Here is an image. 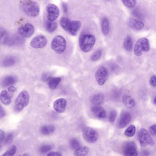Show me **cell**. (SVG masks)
<instances>
[{"label":"cell","instance_id":"cell-1","mask_svg":"<svg viewBox=\"0 0 156 156\" xmlns=\"http://www.w3.org/2000/svg\"><path fill=\"white\" fill-rule=\"evenodd\" d=\"M95 43V38L91 34H83L79 38V45L82 51L87 53L92 49Z\"/></svg>","mask_w":156,"mask_h":156},{"label":"cell","instance_id":"cell-2","mask_svg":"<svg viewBox=\"0 0 156 156\" xmlns=\"http://www.w3.org/2000/svg\"><path fill=\"white\" fill-rule=\"evenodd\" d=\"M21 6L23 11L30 16L36 17L39 14L40 7L37 2L34 1H23L22 2Z\"/></svg>","mask_w":156,"mask_h":156},{"label":"cell","instance_id":"cell-3","mask_svg":"<svg viewBox=\"0 0 156 156\" xmlns=\"http://www.w3.org/2000/svg\"><path fill=\"white\" fill-rule=\"evenodd\" d=\"M29 99L30 97L27 92L26 91L21 92L15 101L14 109L16 111L19 112L23 111L28 105Z\"/></svg>","mask_w":156,"mask_h":156},{"label":"cell","instance_id":"cell-4","mask_svg":"<svg viewBox=\"0 0 156 156\" xmlns=\"http://www.w3.org/2000/svg\"><path fill=\"white\" fill-rule=\"evenodd\" d=\"M67 43L66 39L61 35L55 37L51 42L52 49L58 54L64 53L66 48Z\"/></svg>","mask_w":156,"mask_h":156},{"label":"cell","instance_id":"cell-5","mask_svg":"<svg viewBox=\"0 0 156 156\" xmlns=\"http://www.w3.org/2000/svg\"><path fill=\"white\" fill-rule=\"evenodd\" d=\"M149 50L150 45L149 41L146 38H142L139 39L135 46V54L137 56H141L143 52H148Z\"/></svg>","mask_w":156,"mask_h":156},{"label":"cell","instance_id":"cell-6","mask_svg":"<svg viewBox=\"0 0 156 156\" xmlns=\"http://www.w3.org/2000/svg\"><path fill=\"white\" fill-rule=\"evenodd\" d=\"M139 140L140 145L143 147L147 146H153L154 142L148 131L144 128H142L139 133Z\"/></svg>","mask_w":156,"mask_h":156},{"label":"cell","instance_id":"cell-7","mask_svg":"<svg viewBox=\"0 0 156 156\" xmlns=\"http://www.w3.org/2000/svg\"><path fill=\"white\" fill-rule=\"evenodd\" d=\"M83 137L85 141L90 143L97 142L99 137L98 132L93 128L87 127L83 130Z\"/></svg>","mask_w":156,"mask_h":156},{"label":"cell","instance_id":"cell-8","mask_svg":"<svg viewBox=\"0 0 156 156\" xmlns=\"http://www.w3.org/2000/svg\"><path fill=\"white\" fill-rule=\"evenodd\" d=\"M48 19L51 22H55L59 16V12L58 7L54 4H48L46 6Z\"/></svg>","mask_w":156,"mask_h":156},{"label":"cell","instance_id":"cell-9","mask_svg":"<svg viewBox=\"0 0 156 156\" xmlns=\"http://www.w3.org/2000/svg\"><path fill=\"white\" fill-rule=\"evenodd\" d=\"M123 156H137V147L135 143L133 142L126 143L123 147Z\"/></svg>","mask_w":156,"mask_h":156},{"label":"cell","instance_id":"cell-10","mask_svg":"<svg viewBox=\"0 0 156 156\" xmlns=\"http://www.w3.org/2000/svg\"><path fill=\"white\" fill-rule=\"evenodd\" d=\"M95 79L99 85L102 86L106 82L108 77V71L105 67H101L95 73Z\"/></svg>","mask_w":156,"mask_h":156},{"label":"cell","instance_id":"cell-11","mask_svg":"<svg viewBox=\"0 0 156 156\" xmlns=\"http://www.w3.org/2000/svg\"><path fill=\"white\" fill-rule=\"evenodd\" d=\"M18 33L23 37L28 38L32 35L34 32V27L32 24L27 23L18 29Z\"/></svg>","mask_w":156,"mask_h":156},{"label":"cell","instance_id":"cell-12","mask_svg":"<svg viewBox=\"0 0 156 156\" xmlns=\"http://www.w3.org/2000/svg\"><path fill=\"white\" fill-rule=\"evenodd\" d=\"M47 42V39L44 36L38 35L32 39L30 45L34 48H42L46 46Z\"/></svg>","mask_w":156,"mask_h":156},{"label":"cell","instance_id":"cell-13","mask_svg":"<svg viewBox=\"0 0 156 156\" xmlns=\"http://www.w3.org/2000/svg\"><path fill=\"white\" fill-rule=\"evenodd\" d=\"M66 100L62 98L58 99L55 101L53 105L55 111L58 113H64L66 111Z\"/></svg>","mask_w":156,"mask_h":156},{"label":"cell","instance_id":"cell-14","mask_svg":"<svg viewBox=\"0 0 156 156\" xmlns=\"http://www.w3.org/2000/svg\"><path fill=\"white\" fill-rule=\"evenodd\" d=\"M132 117L129 112H125L120 116L118 122V126L119 128H123L126 127L131 121Z\"/></svg>","mask_w":156,"mask_h":156},{"label":"cell","instance_id":"cell-15","mask_svg":"<svg viewBox=\"0 0 156 156\" xmlns=\"http://www.w3.org/2000/svg\"><path fill=\"white\" fill-rule=\"evenodd\" d=\"M128 24L131 28L135 30H142L144 26V24L143 22L133 17L129 18Z\"/></svg>","mask_w":156,"mask_h":156},{"label":"cell","instance_id":"cell-16","mask_svg":"<svg viewBox=\"0 0 156 156\" xmlns=\"http://www.w3.org/2000/svg\"><path fill=\"white\" fill-rule=\"evenodd\" d=\"M81 26V23L79 21H71L68 33L72 35L75 36L77 34Z\"/></svg>","mask_w":156,"mask_h":156},{"label":"cell","instance_id":"cell-17","mask_svg":"<svg viewBox=\"0 0 156 156\" xmlns=\"http://www.w3.org/2000/svg\"><path fill=\"white\" fill-rule=\"evenodd\" d=\"M91 111L93 114L99 119H104L106 117V112L101 106H93L92 108Z\"/></svg>","mask_w":156,"mask_h":156},{"label":"cell","instance_id":"cell-18","mask_svg":"<svg viewBox=\"0 0 156 156\" xmlns=\"http://www.w3.org/2000/svg\"><path fill=\"white\" fill-rule=\"evenodd\" d=\"M17 81V78L16 76L8 75L5 77L2 80L1 85L3 87H7L15 84Z\"/></svg>","mask_w":156,"mask_h":156},{"label":"cell","instance_id":"cell-19","mask_svg":"<svg viewBox=\"0 0 156 156\" xmlns=\"http://www.w3.org/2000/svg\"><path fill=\"white\" fill-rule=\"evenodd\" d=\"M0 101L5 105H8L11 103V97L6 91L3 90L0 93Z\"/></svg>","mask_w":156,"mask_h":156},{"label":"cell","instance_id":"cell-20","mask_svg":"<svg viewBox=\"0 0 156 156\" xmlns=\"http://www.w3.org/2000/svg\"><path fill=\"white\" fill-rule=\"evenodd\" d=\"M104 96L101 93H97L93 96L91 98V102L95 106H99L104 101Z\"/></svg>","mask_w":156,"mask_h":156},{"label":"cell","instance_id":"cell-21","mask_svg":"<svg viewBox=\"0 0 156 156\" xmlns=\"http://www.w3.org/2000/svg\"><path fill=\"white\" fill-rule=\"evenodd\" d=\"M101 28L103 34L105 35H107L110 32V25L109 20L106 17H104L102 19L101 22Z\"/></svg>","mask_w":156,"mask_h":156},{"label":"cell","instance_id":"cell-22","mask_svg":"<svg viewBox=\"0 0 156 156\" xmlns=\"http://www.w3.org/2000/svg\"><path fill=\"white\" fill-rule=\"evenodd\" d=\"M61 81V78L52 77L48 78V85L51 90H55L57 88Z\"/></svg>","mask_w":156,"mask_h":156},{"label":"cell","instance_id":"cell-23","mask_svg":"<svg viewBox=\"0 0 156 156\" xmlns=\"http://www.w3.org/2000/svg\"><path fill=\"white\" fill-rule=\"evenodd\" d=\"M122 101L125 106L129 109L133 108L135 104L134 100L131 96L129 95H125L123 97Z\"/></svg>","mask_w":156,"mask_h":156},{"label":"cell","instance_id":"cell-24","mask_svg":"<svg viewBox=\"0 0 156 156\" xmlns=\"http://www.w3.org/2000/svg\"><path fill=\"white\" fill-rule=\"evenodd\" d=\"M16 62V59L13 56L7 57L3 60L2 65L4 67H10L13 66Z\"/></svg>","mask_w":156,"mask_h":156},{"label":"cell","instance_id":"cell-25","mask_svg":"<svg viewBox=\"0 0 156 156\" xmlns=\"http://www.w3.org/2000/svg\"><path fill=\"white\" fill-rule=\"evenodd\" d=\"M55 128L53 125H44L40 129V132L44 135H48L54 132Z\"/></svg>","mask_w":156,"mask_h":156},{"label":"cell","instance_id":"cell-26","mask_svg":"<svg viewBox=\"0 0 156 156\" xmlns=\"http://www.w3.org/2000/svg\"><path fill=\"white\" fill-rule=\"evenodd\" d=\"M45 28L49 33H53L56 30L57 24L55 22H51L48 20L45 22Z\"/></svg>","mask_w":156,"mask_h":156},{"label":"cell","instance_id":"cell-27","mask_svg":"<svg viewBox=\"0 0 156 156\" xmlns=\"http://www.w3.org/2000/svg\"><path fill=\"white\" fill-rule=\"evenodd\" d=\"M89 152V148L87 147H82L76 150L74 153L75 156H86Z\"/></svg>","mask_w":156,"mask_h":156},{"label":"cell","instance_id":"cell-28","mask_svg":"<svg viewBox=\"0 0 156 156\" xmlns=\"http://www.w3.org/2000/svg\"><path fill=\"white\" fill-rule=\"evenodd\" d=\"M123 46L124 48L127 51L132 50L133 47V42L131 37L128 36L126 38L124 41Z\"/></svg>","mask_w":156,"mask_h":156},{"label":"cell","instance_id":"cell-29","mask_svg":"<svg viewBox=\"0 0 156 156\" xmlns=\"http://www.w3.org/2000/svg\"><path fill=\"white\" fill-rule=\"evenodd\" d=\"M71 21L66 17H63L60 19V25L62 28L68 32Z\"/></svg>","mask_w":156,"mask_h":156},{"label":"cell","instance_id":"cell-30","mask_svg":"<svg viewBox=\"0 0 156 156\" xmlns=\"http://www.w3.org/2000/svg\"><path fill=\"white\" fill-rule=\"evenodd\" d=\"M136 133V127L134 125H130L125 131L124 134L127 137L134 136Z\"/></svg>","mask_w":156,"mask_h":156},{"label":"cell","instance_id":"cell-31","mask_svg":"<svg viewBox=\"0 0 156 156\" xmlns=\"http://www.w3.org/2000/svg\"><path fill=\"white\" fill-rule=\"evenodd\" d=\"M69 147L72 150H75L80 147V144L76 138H73L69 142Z\"/></svg>","mask_w":156,"mask_h":156},{"label":"cell","instance_id":"cell-32","mask_svg":"<svg viewBox=\"0 0 156 156\" xmlns=\"http://www.w3.org/2000/svg\"><path fill=\"white\" fill-rule=\"evenodd\" d=\"M17 150L16 146H12L8 148V150L2 155V156H13L15 154Z\"/></svg>","mask_w":156,"mask_h":156},{"label":"cell","instance_id":"cell-33","mask_svg":"<svg viewBox=\"0 0 156 156\" xmlns=\"http://www.w3.org/2000/svg\"><path fill=\"white\" fill-rule=\"evenodd\" d=\"M102 51L101 49H99L95 51L91 56V60L92 61H96L100 59L102 55Z\"/></svg>","mask_w":156,"mask_h":156},{"label":"cell","instance_id":"cell-34","mask_svg":"<svg viewBox=\"0 0 156 156\" xmlns=\"http://www.w3.org/2000/svg\"><path fill=\"white\" fill-rule=\"evenodd\" d=\"M125 6L128 8H132L135 6L136 4V1H122Z\"/></svg>","mask_w":156,"mask_h":156},{"label":"cell","instance_id":"cell-35","mask_svg":"<svg viewBox=\"0 0 156 156\" xmlns=\"http://www.w3.org/2000/svg\"><path fill=\"white\" fill-rule=\"evenodd\" d=\"M52 148V146L50 145H44L41 147L39 151L42 154H45L47 152H49Z\"/></svg>","mask_w":156,"mask_h":156},{"label":"cell","instance_id":"cell-36","mask_svg":"<svg viewBox=\"0 0 156 156\" xmlns=\"http://www.w3.org/2000/svg\"><path fill=\"white\" fill-rule=\"evenodd\" d=\"M14 136L13 133H8L5 139V144H10L12 142Z\"/></svg>","mask_w":156,"mask_h":156},{"label":"cell","instance_id":"cell-37","mask_svg":"<svg viewBox=\"0 0 156 156\" xmlns=\"http://www.w3.org/2000/svg\"><path fill=\"white\" fill-rule=\"evenodd\" d=\"M116 111L115 110H112L109 114V120L110 123H113L114 122L116 118Z\"/></svg>","mask_w":156,"mask_h":156},{"label":"cell","instance_id":"cell-38","mask_svg":"<svg viewBox=\"0 0 156 156\" xmlns=\"http://www.w3.org/2000/svg\"><path fill=\"white\" fill-rule=\"evenodd\" d=\"M150 133L154 136H156V124L150 126L149 128Z\"/></svg>","mask_w":156,"mask_h":156},{"label":"cell","instance_id":"cell-39","mask_svg":"<svg viewBox=\"0 0 156 156\" xmlns=\"http://www.w3.org/2000/svg\"><path fill=\"white\" fill-rule=\"evenodd\" d=\"M150 84L153 87H156V76H154L151 77L150 80Z\"/></svg>","mask_w":156,"mask_h":156},{"label":"cell","instance_id":"cell-40","mask_svg":"<svg viewBox=\"0 0 156 156\" xmlns=\"http://www.w3.org/2000/svg\"><path fill=\"white\" fill-rule=\"evenodd\" d=\"M5 139V134L4 132L2 130H0V144L4 141Z\"/></svg>","mask_w":156,"mask_h":156},{"label":"cell","instance_id":"cell-41","mask_svg":"<svg viewBox=\"0 0 156 156\" xmlns=\"http://www.w3.org/2000/svg\"><path fill=\"white\" fill-rule=\"evenodd\" d=\"M47 156H62V154L58 152H51L48 154Z\"/></svg>","mask_w":156,"mask_h":156},{"label":"cell","instance_id":"cell-42","mask_svg":"<svg viewBox=\"0 0 156 156\" xmlns=\"http://www.w3.org/2000/svg\"><path fill=\"white\" fill-rule=\"evenodd\" d=\"M5 115V112L2 105L0 104V119H2Z\"/></svg>","mask_w":156,"mask_h":156},{"label":"cell","instance_id":"cell-43","mask_svg":"<svg viewBox=\"0 0 156 156\" xmlns=\"http://www.w3.org/2000/svg\"><path fill=\"white\" fill-rule=\"evenodd\" d=\"M8 90L10 92L13 93L16 91V89L13 86H11L8 88Z\"/></svg>","mask_w":156,"mask_h":156},{"label":"cell","instance_id":"cell-44","mask_svg":"<svg viewBox=\"0 0 156 156\" xmlns=\"http://www.w3.org/2000/svg\"><path fill=\"white\" fill-rule=\"evenodd\" d=\"M143 156H148L149 155V152L146 150L144 151V152H143Z\"/></svg>","mask_w":156,"mask_h":156},{"label":"cell","instance_id":"cell-45","mask_svg":"<svg viewBox=\"0 0 156 156\" xmlns=\"http://www.w3.org/2000/svg\"><path fill=\"white\" fill-rule=\"evenodd\" d=\"M18 156H30L29 155V154H24L23 155H19Z\"/></svg>","mask_w":156,"mask_h":156},{"label":"cell","instance_id":"cell-46","mask_svg":"<svg viewBox=\"0 0 156 156\" xmlns=\"http://www.w3.org/2000/svg\"><path fill=\"white\" fill-rule=\"evenodd\" d=\"M154 103L156 104V96L155 97L154 99Z\"/></svg>","mask_w":156,"mask_h":156},{"label":"cell","instance_id":"cell-47","mask_svg":"<svg viewBox=\"0 0 156 156\" xmlns=\"http://www.w3.org/2000/svg\"><path fill=\"white\" fill-rule=\"evenodd\" d=\"M1 147H1V145H0V149H1Z\"/></svg>","mask_w":156,"mask_h":156}]
</instances>
